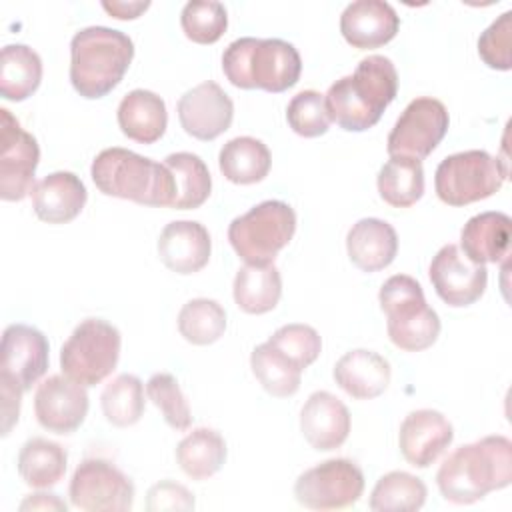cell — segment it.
I'll use <instances>...</instances> for the list:
<instances>
[{"label": "cell", "mask_w": 512, "mask_h": 512, "mask_svg": "<svg viewBox=\"0 0 512 512\" xmlns=\"http://www.w3.org/2000/svg\"><path fill=\"white\" fill-rule=\"evenodd\" d=\"M102 414L112 426L128 428L134 426L146 408L144 384L134 374H120L108 382L100 396Z\"/></svg>", "instance_id": "d590c367"}, {"label": "cell", "mask_w": 512, "mask_h": 512, "mask_svg": "<svg viewBox=\"0 0 512 512\" xmlns=\"http://www.w3.org/2000/svg\"><path fill=\"white\" fill-rule=\"evenodd\" d=\"M16 464L24 484L38 490L52 488L66 474L68 452L58 442L36 436L22 444Z\"/></svg>", "instance_id": "f546056e"}, {"label": "cell", "mask_w": 512, "mask_h": 512, "mask_svg": "<svg viewBox=\"0 0 512 512\" xmlns=\"http://www.w3.org/2000/svg\"><path fill=\"white\" fill-rule=\"evenodd\" d=\"M510 482L512 442L500 434L456 448L436 472L438 490L452 504H474Z\"/></svg>", "instance_id": "7a4b0ae2"}, {"label": "cell", "mask_w": 512, "mask_h": 512, "mask_svg": "<svg viewBox=\"0 0 512 512\" xmlns=\"http://www.w3.org/2000/svg\"><path fill=\"white\" fill-rule=\"evenodd\" d=\"M180 26L188 40L196 44H214L228 28V12L216 0H190L180 12Z\"/></svg>", "instance_id": "74e56055"}, {"label": "cell", "mask_w": 512, "mask_h": 512, "mask_svg": "<svg viewBox=\"0 0 512 512\" xmlns=\"http://www.w3.org/2000/svg\"><path fill=\"white\" fill-rule=\"evenodd\" d=\"M68 496L78 510L126 512L134 504V484L112 462L86 458L72 474Z\"/></svg>", "instance_id": "8fae6325"}, {"label": "cell", "mask_w": 512, "mask_h": 512, "mask_svg": "<svg viewBox=\"0 0 512 512\" xmlns=\"http://www.w3.org/2000/svg\"><path fill=\"white\" fill-rule=\"evenodd\" d=\"M288 126L304 138H316L328 132L330 118L324 104V94L318 90H302L286 106Z\"/></svg>", "instance_id": "ab89813d"}, {"label": "cell", "mask_w": 512, "mask_h": 512, "mask_svg": "<svg viewBox=\"0 0 512 512\" xmlns=\"http://www.w3.org/2000/svg\"><path fill=\"white\" fill-rule=\"evenodd\" d=\"M400 28V16L384 0L350 2L340 16V32L344 40L358 48L370 50L388 44Z\"/></svg>", "instance_id": "ffe728a7"}, {"label": "cell", "mask_w": 512, "mask_h": 512, "mask_svg": "<svg viewBox=\"0 0 512 512\" xmlns=\"http://www.w3.org/2000/svg\"><path fill=\"white\" fill-rule=\"evenodd\" d=\"M164 166L170 170L174 180V202L176 210L200 208L212 192V176L208 166L198 154L174 152L164 158Z\"/></svg>", "instance_id": "1f68e13d"}, {"label": "cell", "mask_w": 512, "mask_h": 512, "mask_svg": "<svg viewBox=\"0 0 512 512\" xmlns=\"http://www.w3.org/2000/svg\"><path fill=\"white\" fill-rule=\"evenodd\" d=\"M0 388H2V434L8 436L12 426L18 422L22 390L10 384H0Z\"/></svg>", "instance_id": "ee69618b"}, {"label": "cell", "mask_w": 512, "mask_h": 512, "mask_svg": "<svg viewBox=\"0 0 512 512\" xmlns=\"http://www.w3.org/2000/svg\"><path fill=\"white\" fill-rule=\"evenodd\" d=\"M364 492V474L348 458H330L304 470L296 484L298 504L310 510H340L356 504Z\"/></svg>", "instance_id": "30bf717a"}, {"label": "cell", "mask_w": 512, "mask_h": 512, "mask_svg": "<svg viewBox=\"0 0 512 512\" xmlns=\"http://www.w3.org/2000/svg\"><path fill=\"white\" fill-rule=\"evenodd\" d=\"M428 496L426 484L404 470L384 474L370 494V510L374 512H416Z\"/></svg>", "instance_id": "e575fe53"}, {"label": "cell", "mask_w": 512, "mask_h": 512, "mask_svg": "<svg viewBox=\"0 0 512 512\" xmlns=\"http://www.w3.org/2000/svg\"><path fill=\"white\" fill-rule=\"evenodd\" d=\"M300 430L314 450H336L350 434V412L334 394L312 392L300 410Z\"/></svg>", "instance_id": "d6986e66"}, {"label": "cell", "mask_w": 512, "mask_h": 512, "mask_svg": "<svg viewBox=\"0 0 512 512\" xmlns=\"http://www.w3.org/2000/svg\"><path fill=\"white\" fill-rule=\"evenodd\" d=\"M40 148L8 108H0V198L18 202L34 188Z\"/></svg>", "instance_id": "4fadbf2b"}, {"label": "cell", "mask_w": 512, "mask_h": 512, "mask_svg": "<svg viewBox=\"0 0 512 512\" xmlns=\"http://www.w3.org/2000/svg\"><path fill=\"white\" fill-rule=\"evenodd\" d=\"M508 178V166L486 150L446 156L434 174L436 196L448 206H466L496 194Z\"/></svg>", "instance_id": "9c48e42d"}, {"label": "cell", "mask_w": 512, "mask_h": 512, "mask_svg": "<svg viewBox=\"0 0 512 512\" xmlns=\"http://www.w3.org/2000/svg\"><path fill=\"white\" fill-rule=\"evenodd\" d=\"M428 274L440 300L452 308L474 304L488 284L486 266L468 260L456 244H446L436 252Z\"/></svg>", "instance_id": "9a60e30c"}, {"label": "cell", "mask_w": 512, "mask_h": 512, "mask_svg": "<svg viewBox=\"0 0 512 512\" xmlns=\"http://www.w3.org/2000/svg\"><path fill=\"white\" fill-rule=\"evenodd\" d=\"M156 248L168 270L194 274L208 264L212 240L204 224L196 220H174L162 228Z\"/></svg>", "instance_id": "44dd1931"}, {"label": "cell", "mask_w": 512, "mask_h": 512, "mask_svg": "<svg viewBox=\"0 0 512 512\" xmlns=\"http://www.w3.org/2000/svg\"><path fill=\"white\" fill-rule=\"evenodd\" d=\"M222 70L236 88H260L278 94L298 82L302 60L298 50L286 40L244 36L230 42L224 50Z\"/></svg>", "instance_id": "277c9868"}, {"label": "cell", "mask_w": 512, "mask_h": 512, "mask_svg": "<svg viewBox=\"0 0 512 512\" xmlns=\"http://www.w3.org/2000/svg\"><path fill=\"white\" fill-rule=\"evenodd\" d=\"M512 220L504 212L472 216L460 232V250L476 264H496L508 256Z\"/></svg>", "instance_id": "484cf974"}, {"label": "cell", "mask_w": 512, "mask_h": 512, "mask_svg": "<svg viewBox=\"0 0 512 512\" xmlns=\"http://www.w3.org/2000/svg\"><path fill=\"white\" fill-rule=\"evenodd\" d=\"M378 194L394 208H408L424 194L422 162L410 156H390L378 172Z\"/></svg>", "instance_id": "d6a6232c"}, {"label": "cell", "mask_w": 512, "mask_h": 512, "mask_svg": "<svg viewBox=\"0 0 512 512\" xmlns=\"http://www.w3.org/2000/svg\"><path fill=\"white\" fill-rule=\"evenodd\" d=\"M266 342L286 354L302 370L308 368L322 352V338L308 324H284Z\"/></svg>", "instance_id": "60d3db41"}, {"label": "cell", "mask_w": 512, "mask_h": 512, "mask_svg": "<svg viewBox=\"0 0 512 512\" xmlns=\"http://www.w3.org/2000/svg\"><path fill=\"white\" fill-rule=\"evenodd\" d=\"M346 252L362 272H378L390 266L398 252V236L392 224L380 218H362L346 234Z\"/></svg>", "instance_id": "cb8c5ba5"}, {"label": "cell", "mask_w": 512, "mask_h": 512, "mask_svg": "<svg viewBox=\"0 0 512 512\" xmlns=\"http://www.w3.org/2000/svg\"><path fill=\"white\" fill-rule=\"evenodd\" d=\"M236 306L246 314H266L282 296V276L272 264H244L232 284Z\"/></svg>", "instance_id": "4316f807"}, {"label": "cell", "mask_w": 512, "mask_h": 512, "mask_svg": "<svg viewBox=\"0 0 512 512\" xmlns=\"http://www.w3.org/2000/svg\"><path fill=\"white\" fill-rule=\"evenodd\" d=\"M66 502L60 500L56 494H30L20 502V510H64L66 512Z\"/></svg>", "instance_id": "bcb514c9"}, {"label": "cell", "mask_w": 512, "mask_h": 512, "mask_svg": "<svg viewBox=\"0 0 512 512\" xmlns=\"http://www.w3.org/2000/svg\"><path fill=\"white\" fill-rule=\"evenodd\" d=\"M398 94V72L390 58L370 54L362 58L356 70L336 80L324 94L330 122L346 132H364L372 128L386 106Z\"/></svg>", "instance_id": "6da1fadb"}, {"label": "cell", "mask_w": 512, "mask_h": 512, "mask_svg": "<svg viewBox=\"0 0 512 512\" xmlns=\"http://www.w3.org/2000/svg\"><path fill=\"white\" fill-rule=\"evenodd\" d=\"M218 166L224 178L234 184H256L268 176L272 154L262 140L254 136H236L220 148Z\"/></svg>", "instance_id": "83f0119b"}, {"label": "cell", "mask_w": 512, "mask_h": 512, "mask_svg": "<svg viewBox=\"0 0 512 512\" xmlns=\"http://www.w3.org/2000/svg\"><path fill=\"white\" fill-rule=\"evenodd\" d=\"M296 232V212L282 200H264L228 226V242L246 264H272Z\"/></svg>", "instance_id": "52a82bcc"}, {"label": "cell", "mask_w": 512, "mask_h": 512, "mask_svg": "<svg viewBox=\"0 0 512 512\" xmlns=\"http://www.w3.org/2000/svg\"><path fill=\"white\" fill-rule=\"evenodd\" d=\"M96 188L114 198L142 206H168L174 202V180L164 162L140 156L126 148L102 150L90 166Z\"/></svg>", "instance_id": "5b68a950"}, {"label": "cell", "mask_w": 512, "mask_h": 512, "mask_svg": "<svg viewBox=\"0 0 512 512\" xmlns=\"http://www.w3.org/2000/svg\"><path fill=\"white\" fill-rule=\"evenodd\" d=\"M178 120L196 140H214L224 134L234 118L230 96L212 80L184 92L178 100Z\"/></svg>", "instance_id": "e0dca14e"}, {"label": "cell", "mask_w": 512, "mask_h": 512, "mask_svg": "<svg viewBox=\"0 0 512 512\" xmlns=\"http://www.w3.org/2000/svg\"><path fill=\"white\" fill-rule=\"evenodd\" d=\"M132 58L128 34L108 26L82 28L70 42V82L80 96L102 98L120 84Z\"/></svg>", "instance_id": "3957f363"}, {"label": "cell", "mask_w": 512, "mask_h": 512, "mask_svg": "<svg viewBox=\"0 0 512 512\" xmlns=\"http://www.w3.org/2000/svg\"><path fill=\"white\" fill-rule=\"evenodd\" d=\"M512 12L506 10L500 14L478 38V54L488 68L510 70L512 56Z\"/></svg>", "instance_id": "b9f144b4"}, {"label": "cell", "mask_w": 512, "mask_h": 512, "mask_svg": "<svg viewBox=\"0 0 512 512\" xmlns=\"http://www.w3.org/2000/svg\"><path fill=\"white\" fill-rule=\"evenodd\" d=\"M86 386L68 376L52 374L42 380L34 394V414L38 424L54 434H72L88 414Z\"/></svg>", "instance_id": "2e32d148"}, {"label": "cell", "mask_w": 512, "mask_h": 512, "mask_svg": "<svg viewBox=\"0 0 512 512\" xmlns=\"http://www.w3.org/2000/svg\"><path fill=\"white\" fill-rule=\"evenodd\" d=\"M102 8L118 20H134L150 8V2H102Z\"/></svg>", "instance_id": "f6af8a7d"}, {"label": "cell", "mask_w": 512, "mask_h": 512, "mask_svg": "<svg viewBox=\"0 0 512 512\" xmlns=\"http://www.w3.org/2000/svg\"><path fill=\"white\" fill-rule=\"evenodd\" d=\"M116 118L122 134L140 144H154L164 136L168 126L164 100L144 88H136L120 100Z\"/></svg>", "instance_id": "d4e9b609"}, {"label": "cell", "mask_w": 512, "mask_h": 512, "mask_svg": "<svg viewBox=\"0 0 512 512\" xmlns=\"http://www.w3.org/2000/svg\"><path fill=\"white\" fill-rule=\"evenodd\" d=\"M122 336L102 318L82 320L60 348V368L70 380L90 388L106 380L120 358Z\"/></svg>", "instance_id": "ba28073f"}, {"label": "cell", "mask_w": 512, "mask_h": 512, "mask_svg": "<svg viewBox=\"0 0 512 512\" xmlns=\"http://www.w3.org/2000/svg\"><path fill=\"white\" fill-rule=\"evenodd\" d=\"M176 462L192 480H208L226 462V440L214 428H194L176 446Z\"/></svg>", "instance_id": "f1b7e54d"}, {"label": "cell", "mask_w": 512, "mask_h": 512, "mask_svg": "<svg viewBox=\"0 0 512 512\" xmlns=\"http://www.w3.org/2000/svg\"><path fill=\"white\" fill-rule=\"evenodd\" d=\"M450 116L446 106L430 96L414 98L388 134L386 150L390 156H410L424 160L434 152L448 132Z\"/></svg>", "instance_id": "7c38bea8"}, {"label": "cell", "mask_w": 512, "mask_h": 512, "mask_svg": "<svg viewBox=\"0 0 512 512\" xmlns=\"http://www.w3.org/2000/svg\"><path fill=\"white\" fill-rule=\"evenodd\" d=\"M48 340L28 324H10L2 334L0 384L30 390L48 370Z\"/></svg>", "instance_id": "5bb4252c"}, {"label": "cell", "mask_w": 512, "mask_h": 512, "mask_svg": "<svg viewBox=\"0 0 512 512\" xmlns=\"http://www.w3.org/2000/svg\"><path fill=\"white\" fill-rule=\"evenodd\" d=\"M42 82V60L26 44H6L0 54V94L6 100L22 102Z\"/></svg>", "instance_id": "4dcf8cb0"}, {"label": "cell", "mask_w": 512, "mask_h": 512, "mask_svg": "<svg viewBox=\"0 0 512 512\" xmlns=\"http://www.w3.org/2000/svg\"><path fill=\"white\" fill-rule=\"evenodd\" d=\"M250 368L260 386L276 398H288L300 388L302 368L268 342L252 350Z\"/></svg>", "instance_id": "836d02e7"}, {"label": "cell", "mask_w": 512, "mask_h": 512, "mask_svg": "<svg viewBox=\"0 0 512 512\" xmlns=\"http://www.w3.org/2000/svg\"><path fill=\"white\" fill-rule=\"evenodd\" d=\"M196 502L192 492L172 480H160L154 486H150L146 494V510L148 512H188L194 510Z\"/></svg>", "instance_id": "7bdbcfd3"}, {"label": "cell", "mask_w": 512, "mask_h": 512, "mask_svg": "<svg viewBox=\"0 0 512 512\" xmlns=\"http://www.w3.org/2000/svg\"><path fill=\"white\" fill-rule=\"evenodd\" d=\"M30 196L34 214L48 224H66L74 220L88 200L84 182L66 170L52 172L36 182Z\"/></svg>", "instance_id": "7402d4cb"}, {"label": "cell", "mask_w": 512, "mask_h": 512, "mask_svg": "<svg viewBox=\"0 0 512 512\" xmlns=\"http://www.w3.org/2000/svg\"><path fill=\"white\" fill-rule=\"evenodd\" d=\"M454 428L448 418L432 408L410 412L398 432V446L408 464L428 468L452 444Z\"/></svg>", "instance_id": "ac0fdd59"}, {"label": "cell", "mask_w": 512, "mask_h": 512, "mask_svg": "<svg viewBox=\"0 0 512 512\" xmlns=\"http://www.w3.org/2000/svg\"><path fill=\"white\" fill-rule=\"evenodd\" d=\"M226 310L212 298L188 300L178 312V332L194 346H208L222 338Z\"/></svg>", "instance_id": "8d00e7d4"}, {"label": "cell", "mask_w": 512, "mask_h": 512, "mask_svg": "<svg viewBox=\"0 0 512 512\" xmlns=\"http://www.w3.org/2000/svg\"><path fill=\"white\" fill-rule=\"evenodd\" d=\"M148 400L162 412L166 424L174 430H188L192 424V412L186 396L180 390L178 380L168 372H158L146 382Z\"/></svg>", "instance_id": "f35d334b"}, {"label": "cell", "mask_w": 512, "mask_h": 512, "mask_svg": "<svg viewBox=\"0 0 512 512\" xmlns=\"http://www.w3.org/2000/svg\"><path fill=\"white\" fill-rule=\"evenodd\" d=\"M334 382L354 400H372L390 384V364L378 352L356 348L346 352L332 370Z\"/></svg>", "instance_id": "603a6c76"}, {"label": "cell", "mask_w": 512, "mask_h": 512, "mask_svg": "<svg viewBox=\"0 0 512 512\" xmlns=\"http://www.w3.org/2000/svg\"><path fill=\"white\" fill-rule=\"evenodd\" d=\"M378 302L386 314L390 342L404 352L430 348L440 334V318L426 304L420 282L408 274L390 276L380 292Z\"/></svg>", "instance_id": "8992f818"}]
</instances>
